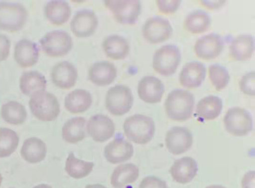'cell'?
Listing matches in <instances>:
<instances>
[{"instance_id":"1","label":"cell","mask_w":255,"mask_h":188,"mask_svg":"<svg viewBox=\"0 0 255 188\" xmlns=\"http://www.w3.org/2000/svg\"><path fill=\"white\" fill-rule=\"evenodd\" d=\"M194 104V96L191 93L178 89L170 92L166 98L165 112L173 121L185 122L191 117Z\"/></svg>"},{"instance_id":"2","label":"cell","mask_w":255,"mask_h":188,"mask_svg":"<svg viewBox=\"0 0 255 188\" xmlns=\"http://www.w3.org/2000/svg\"><path fill=\"white\" fill-rule=\"evenodd\" d=\"M29 106L33 116L42 122L54 121L60 113V104L58 98L46 91L33 94L30 96Z\"/></svg>"},{"instance_id":"3","label":"cell","mask_w":255,"mask_h":188,"mask_svg":"<svg viewBox=\"0 0 255 188\" xmlns=\"http://www.w3.org/2000/svg\"><path fill=\"white\" fill-rule=\"evenodd\" d=\"M127 137L137 144H146L153 139L155 124L152 118L142 114H135L128 118L124 123Z\"/></svg>"},{"instance_id":"4","label":"cell","mask_w":255,"mask_h":188,"mask_svg":"<svg viewBox=\"0 0 255 188\" xmlns=\"http://www.w3.org/2000/svg\"><path fill=\"white\" fill-rule=\"evenodd\" d=\"M28 15L27 9L21 3L0 2V30L18 32L23 28Z\"/></svg>"},{"instance_id":"5","label":"cell","mask_w":255,"mask_h":188,"mask_svg":"<svg viewBox=\"0 0 255 188\" xmlns=\"http://www.w3.org/2000/svg\"><path fill=\"white\" fill-rule=\"evenodd\" d=\"M134 98L131 89L123 85H117L108 91L106 96L107 110L115 116H122L132 108Z\"/></svg>"},{"instance_id":"6","label":"cell","mask_w":255,"mask_h":188,"mask_svg":"<svg viewBox=\"0 0 255 188\" xmlns=\"http://www.w3.org/2000/svg\"><path fill=\"white\" fill-rule=\"evenodd\" d=\"M41 48L44 53L52 57L64 56L72 48L71 35L66 31L56 30L45 34L39 40Z\"/></svg>"},{"instance_id":"7","label":"cell","mask_w":255,"mask_h":188,"mask_svg":"<svg viewBox=\"0 0 255 188\" xmlns=\"http://www.w3.org/2000/svg\"><path fill=\"white\" fill-rule=\"evenodd\" d=\"M180 61L181 53L178 47L172 44L166 45L155 52L153 69L161 75H173L178 69Z\"/></svg>"},{"instance_id":"8","label":"cell","mask_w":255,"mask_h":188,"mask_svg":"<svg viewBox=\"0 0 255 188\" xmlns=\"http://www.w3.org/2000/svg\"><path fill=\"white\" fill-rule=\"evenodd\" d=\"M227 131L235 137H244L252 131L253 118L246 109L234 107L229 109L223 119Z\"/></svg>"},{"instance_id":"9","label":"cell","mask_w":255,"mask_h":188,"mask_svg":"<svg viewBox=\"0 0 255 188\" xmlns=\"http://www.w3.org/2000/svg\"><path fill=\"white\" fill-rule=\"evenodd\" d=\"M105 4L117 21L123 24L136 23L141 12L142 6L139 1L107 0Z\"/></svg>"},{"instance_id":"10","label":"cell","mask_w":255,"mask_h":188,"mask_svg":"<svg viewBox=\"0 0 255 188\" xmlns=\"http://www.w3.org/2000/svg\"><path fill=\"white\" fill-rule=\"evenodd\" d=\"M142 33L144 39L148 43L156 44L167 40L173 33V28L167 19L154 16L145 21Z\"/></svg>"},{"instance_id":"11","label":"cell","mask_w":255,"mask_h":188,"mask_svg":"<svg viewBox=\"0 0 255 188\" xmlns=\"http://www.w3.org/2000/svg\"><path fill=\"white\" fill-rule=\"evenodd\" d=\"M193 136L189 129L174 127L165 135L166 147L171 154L179 155L189 151L193 144Z\"/></svg>"},{"instance_id":"12","label":"cell","mask_w":255,"mask_h":188,"mask_svg":"<svg viewBox=\"0 0 255 188\" xmlns=\"http://www.w3.org/2000/svg\"><path fill=\"white\" fill-rule=\"evenodd\" d=\"M98 18L92 10L83 9L77 12L70 23L72 32L78 38H87L95 33Z\"/></svg>"},{"instance_id":"13","label":"cell","mask_w":255,"mask_h":188,"mask_svg":"<svg viewBox=\"0 0 255 188\" xmlns=\"http://www.w3.org/2000/svg\"><path fill=\"white\" fill-rule=\"evenodd\" d=\"M87 130L94 141L104 143L113 137L115 133V125L112 120L105 115L96 114L90 119Z\"/></svg>"},{"instance_id":"14","label":"cell","mask_w":255,"mask_h":188,"mask_svg":"<svg viewBox=\"0 0 255 188\" xmlns=\"http://www.w3.org/2000/svg\"><path fill=\"white\" fill-rule=\"evenodd\" d=\"M224 48V41L222 36L212 33L202 36L195 43L194 50L199 58L209 60L214 59L219 56Z\"/></svg>"},{"instance_id":"15","label":"cell","mask_w":255,"mask_h":188,"mask_svg":"<svg viewBox=\"0 0 255 188\" xmlns=\"http://www.w3.org/2000/svg\"><path fill=\"white\" fill-rule=\"evenodd\" d=\"M164 91V86L162 81L154 76H145L138 83V96L140 100L147 103L160 102Z\"/></svg>"},{"instance_id":"16","label":"cell","mask_w":255,"mask_h":188,"mask_svg":"<svg viewBox=\"0 0 255 188\" xmlns=\"http://www.w3.org/2000/svg\"><path fill=\"white\" fill-rule=\"evenodd\" d=\"M51 78L52 82L56 87L62 90H69L76 85L78 71L71 62L61 61L52 69Z\"/></svg>"},{"instance_id":"17","label":"cell","mask_w":255,"mask_h":188,"mask_svg":"<svg viewBox=\"0 0 255 188\" xmlns=\"http://www.w3.org/2000/svg\"><path fill=\"white\" fill-rule=\"evenodd\" d=\"M39 49L37 44L27 39H22L15 44L14 58L19 66L32 67L39 59Z\"/></svg>"},{"instance_id":"18","label":"cell","mask_w":255,"mask_h":188,"mask_svg":"<svg viewBox=\"0 0 255 188\" xmlns=\"http://www.w3.org/2000/svg\"><path fill=\"white\" fill-rule=\"evenodd\" d=\"M117 68L112 62L108 61H97L88 71L90 80L98 86L110 85L117 77Z\"/></svg>"},{"instance_id":"19","label":"cell","mask_w":255,"mask_h":188,"mask_svg":"<svg viewBox=\"0 0 255 188\" xmlns=\"http://www.w3.org/2000/svg\"><path fill=\"white\" fill-rule=\"evenodd\" d=\"M206 68L199 61H191L186 64L180 73L179 81L181 86L187 88L200 86L205 79Z\"/></svg>"},{"instance_id":"20","label":"cell","mask_w":255,"mask_h":188,"mask_svg":"<svg viewBox=\"0 0 255 188\" xmlns=\"http://www.w3.org/2000/svg\"><path fill=\"white\" fill-rule=\"evenodd\" d=\"M198 171L196 161L190 157L177 160L169 170L171 176L178 184H189L194 179Z\"/></svg>"},{"instance_id":"21","label":"cell","mask_w":255,"mask_h":188,"mask_svg":"<svg viewBox=\"0 0 255 188\" xmlns=\"http://www.w3.org/2000/svg\"><path fill=\"white\" fill-rule=\"evenodd\" d=\"M134 150L132 145L122 139H116L106 146L105 156L112 164L124 163L131 159Z\"/></svg>"},{"instance_id":"22","label":"cell","mask_w":255,"mask_h":188,"mask_svg":"<svg viewBox=\"0 0 255 188\" xmlns=\"http://www.w3.org/2000/svg\"><path fill=\"white\" fill-rule=\"evenodd\" d=\"M102 47L107 56L114 60L126 59L129 52L128 40L117 34L107 36L103 41Z\"/></svg>"},{"instance_id":"23","label":"cell","mask_w":255,"mask_h":188,"mask_svg":"<svg viewBox=\"0 0 255 188\" xmlns=\"http://www.w3.org/2000/svg\"><path fill=\"white\" fill-rule=\"evenodd\" d=\"M92 104V97L90 92L77 89L70 92L65 98V107L72 114L86 112Z\"/></svg>"},{"instance_id":"24","label":"cell","mask_w":255,"mask_h":188,"mask_svg":"<svg viewBox=\"0 0 255 188\" xmlns=\"http://www.w3.org/2000/svg\"><path fill=\"white\" fill-rule=\"evenodd\" d=\"M71 12L69 3L65 1H51L44 7L46 18L55 25H61L68 21Z\"/></svg>"},{"instance_id":"25","label":"cell","mask_w":255,"mask_h":188,"mask_svg":"<svg viewBox=\"0 0 255 188\" xmlns=\"http://www.w3.org/2000/svg\"><path fill=\"white\" fill-rule=\"evenodd\" d=\"M47 153V148L43 141L37 138H31L24 141L20 155L27 163L35 164L43 161Z\"/></svg>"},{"instance_id":"26","label":"cell","mask_w":255,"mask_h":188,"mask_svg":"<svg viewBox=\"0 0 255 188\" xmlns=\"http://www.w3.org/2000/svg\"><path fill=\"white\" fill-rule=\"evenodd\" d=\"M254 39L251 35L238 36L230 46L231 56L237 61H246L251 59L254 51Z\"/></svg>"},{"instance_id":"27","label":"cell","mask_w":255,"mask_h":188,"mask_svg":"<svg viewBox=\"0 0 255 188\" xmlns=\"http://www.w3.org/2000/svg\"><path fill=\"white\" fill-rule=\"evenodd\" d=\"M46 84L45 77L36 71L24 72L19 80L20 90L25 96H31L36 92L45 91Z\"/></svg>"},{"instance_id":"28","label":"cell","mask_w":255,"mask_h":188,"mask_svg":"<svg viewBox=\"0 0 255 188\" xmlns=\"http://www.w3.org/2000/svg\"><path fill=\"white\" fill-rule=\"evenodd\" d=\"M85 118L75 117L67 121L62 129V138L69 144H77L86 137Z\"/></svg>"},{"instance_id":"29","label":"cell","mask_w":255,"mask_h":188,"mask_svg":"<svg viewBox=\"0 0 255 188\" xmlns=\"http://www.w3.org/2000/svg\"><path fill=\"white\" fill-rule=\"evenodd\" d=\"M139 177L138 167L132 164L119 166L111 177V184L114 188H124L133 184Z\"/></svg>"},{"instance_id":"30","label":"cell","mask_w":255,"mask_h":188,"mask_svg":"<svg viewBox=\"0 0 255 188\" xmlns=\"http://www.w3.org/2000/svg\"><path fill=\"white\" fill-rule=\"evenodd\" d=\"M223 108V102L220 97L216 96L205 97L198 102L196 113L197 116L212 121L220 116Z\"/></svg>"},{"instance_id":"31","label":"cell","mask_w":255,"mask_h":188,"mask_svg":"<svg viewBox=\"0 0 255 188\" xmlns=\"http://www.w3.org/2000/svg\"><path fill=\"white\" fill-rule=\"evenodd\" d=\"M211 18L207 12L196 10L187 15L184 23V29L192 34L204 33L210 27Z\"/></svg>"},{"instance_id":"32","label":"cell","mask_w":255,"mask_h":188,"mask_svg":"<svg viewBox=\"0 0 255 188\" xmlns=\"http://www.w3.org/2000/svg\"><path fill=\"white\" fill-rule=\"evenodd\" d=\"M1 114L4 122L13 125L23 124L27 117L25 107L17 101H9L3 104Z\"/></svg>"},{"instance_id":"33","label":"cell","mask_w":255,"mask_h":188,"mask_svg":"<svg viewBox=\"0 0 255 188\" xmlns=\"http://www.w3.org/2000/svg\"><path fill=\"white\" fill-rule=\"evenodd\" d=\"M94 164L78 159L71 153L66 161L65 171L73 179L79 180L89 175L93 169Z\"/></svg>"},{"instance_id":"34","label":"cell","mask_w":255,"mask_h":188,"mask_svg":"<svg viewBox=\"0 0 255 188\" xmlns=\"http://www.w3.org/2000/svg\"><path fill=\"white\" fill-rule=\"evenodd\" d=\"M19 142L17 133L8 128H0V158L11 156L18 148Z\"/></svg>"},{"instance_id":"35","label":"cell","mask_w":255,"mask_h":188,"mask_svg":"<svg viewBox=\"0 0 255 188\" xmlns=\"http://www.w3.org/2000/svg\"><path fill=\"white\" fill-rule=\"evenodd\" d=\"M210 80L216 90L221 91L225 89L230 80V75L225 67L220 64H213L209 67Z\"/></svg>"},{"instance_id":"36","label":"cell","mask_w":255,"mask_h":188,"mask_svg":"<svg viewBox=\"0 0 255 188\" xmlns=\"http://www.w3.org/2000/svg\"><path fill=\"white\" fill-rule=\"evenodd\" d=\"M255 75L254 71L249 72L242 78L239 82L241 90L245 95L255 96Z\"/></svg>"},{"instance_id":"37","label":"cell","mask_w":255,"mask_h":188,"mask_svg":"<svg viewBox=\"0 0 255 188\" xmlns=\"http://www.w3.org/2000/svg\"><path fill=\"white\" fill-rule=\"evenodd\" d=\"M181 2V1H156L159 11L165 14L175 13Z\"/></svg>"},{"instance_id":"38","label":"cell","mask_w":255,"mask_h":188,"mask_svg":"<svg viewBox=\"0 0 255 188\" xmlns=\"http://www.w3.org/2000/svg\"><path fill=\"white\" fill-rule=\"evenodd\" d=\"M138 188H168L166 182L157 177L149 176L144 178Z\"/></svg>"},{"instance_id":"39","label":"cell","mask_w":255,"mask_h":188,"mask_svg":"<svg viewBox=\"0 0 255 188\" xmlns=\"http://www.w3.org/2000/svg\"><path fill=\"white\" fill-rule=\"evenodd\" d=\"M11 48V41L6 35L0 34V62L6 60Z\"/></svg>"},{"instance_id":"40","label":"cell","mask_w":255,"mask_h":188,"mask_svg":"<svg viewBox=\"0 0 255 188\" xmlns=\"http://www.w3.org/2000/svg\"><path fill=\"white\" fill-rule=\"evenodd\" d=\"M242 188H255V171L245 175L242 182Z\"/></svg>"},{"instance_id":"41","label":"cell","mask_w":255,"mask_h":188,"mask_svg":"<svg viewBox=\"0 0 255 188\" xmlns=\"http://www.w3.org/2000/svg\"><path fill=\"white\" fill-rule=\"evenodd\" d=\"M201 4L203 6H205L211 9H217L221 7L226 1H201Z\"/></svg>"},{"instance_id":"42","label":"cell","mask_w":255,"mask_h":188,"mask_svg":"<svg viewBox=\"0 0 255 188\" xmlns=\"http://www.w3.org/2000/svg\"><path fill=\"white\" fill-rule=\"evenodd\" d=\"M85 188H107L106 187L100 185V184H96V185H88Z\"/></svg>"},{"instance_id":"43","label":"cell","mask_w":255,"mask_h":188,"mask_svg":"<svg viewBox=\"0 0 255 188\" xmlns=\"http://www.w3.org/2000/svg\"><path fill=\"white\" fill-rule=\"evenodd\" d=\"M33 188H52L51 187L45 184H41L34 187Z\"/></svg>"},{"instance_id":"44","label":"cell","mask_w":255,"mask_h":188,"mask_svg":"<svg viewBox=\"0 0 255 188\" xmlns=\"http://www.w3.org/2000/svg\"><path fill=\"white\" fill-rule=\"evenodd\" d=\"M206 188H227L221 185H212L206 187Z\"/></svg>"},{"instance_id":"45","label":"cell","mask_w":255,"mask_h":188,"mask_svg":"<svg viewBox=\"0 0 255 188\" xmlns=\"http://www.w3.org/2000/svg\"><path fill=\"white\" fill-rule=\"evenodd\" d=\"M2 181H3V177L1 175V174H0V187H1V186Z\"/></svg>"}]
</instances>
